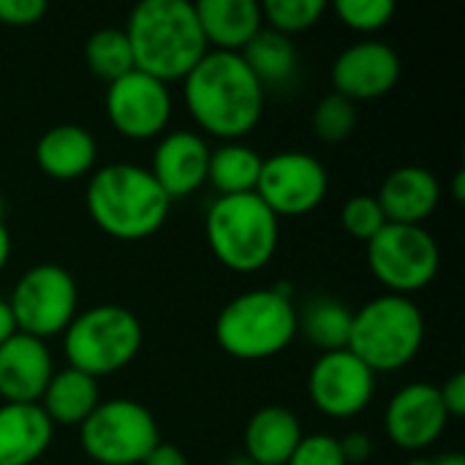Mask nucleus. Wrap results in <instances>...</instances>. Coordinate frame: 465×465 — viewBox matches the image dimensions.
<instances>
[{
    "label": "nucleus",
    "instance_id": "f257e3e1",
    "mask_svg": "<svg viewBox=\"0 0 465 465\" xmlns=\"http://www.w3.org/2000/svg\"><path fill=\"white\" fill-rule=\"evenodd\" d=\"M193 123L223 142H242L264 114L267 90L245 60L232 52H207L183 79Z\"/></svg>",
    "mask_w": 465,
    "mask_h": 465
},
{
    "label": "nucleus",
    "instance_id": "f03ea898",
    "mask_svg": "<svg viewBox=\"0 0 465 465\" xmlns=\"http://www.w3.org/2000/svg\"><path fill=\"white\" fill-rule=\"evenodd\" d=\"M134 52V68L161 82H183L210 52L196 8L188 0H144L123 27Z\"/></svg>",
    "mask_w": 465,
    "mask_h": 465
},
{
    "label": "nucleus",
    "instance_id": "7ed1b4c3",
    "mask_svg": "<svg viewBox=\"0 0 465 465\" xmlns=\"http://www.w3.org/2000/svg\"><path fill=\"white\" fill-rule=\"evenodd\" d=\"M84 204L104 234L136 242L153 237L166 223L172 199L150 169L136 163H106L90 174Z\"/></svg>",
    "mask_w": 465,
    "mask_h": 465
},
{
    "label": "nucleus",
    "instance_id": "20e7f679",
    "mask_svg": "<svg viewBox=\"0 0 465 465\" xmlns=\"http://www.w3.org/2000/svg\"><path fill=\"white\" fill-rule=\"evenodd\" d=\"M297 338L294 289L275 283L270 289H251L229 300L215 319V341L223 354L242 362H262L278 357Z\"/></svg>",
    "mask_w": 465,
    "mask_h": 465
},
{
    "label": "nucleus",
    "instance_id": "39448f33",
    "mask_svg": "<svg viewBox=\"0 0 465 465\" xmlns=\"http://www.w3.org/2000/svg\"><path fill=\"white\" fill-rule=\"evenodd\" d=\"M213 256L232 272L253 275L264 270L281 242V218L256 196H218L204 218Z\"/></svg>",
    "mask_w": 465,
    "mask_h": 465
},
{
    "label": "nucleus",
    "instance_id": "423d86ee",
    "mask_svg": "<svg viewBox=\"0 0 465 465\" xmlns=\"http://www.w3.org/2000/svg\"><path fill=\"white\" fill-rule=\"evenodd\" d=\"M425 343V316L411 297L379 294L351 319L349 351L376 376L395 373L417 360Z\"/></svg>",
    "mask_w": 465,
    "mask_h": 465
},
{
    "label": "nucleus",
    "instance_id": "0eeeda50",
    "mask_svg": "<svg viewBox=\"0 0 465 465\" xmlns=\"http://www.w3.org/2000/svg\"><path fill=\"white\" fill-rule=\"evenodd\" d=\"M144 332L134 311L123 305H95L74 316L63 332V354L68 368L93 376L95 381L128 368L139 349Z\"/></svg>",
    "mask_w": 465,
    "mask_h": 465
},
{
    "label": "nucleus",
    "instance_id": "6e6552de",
    "mask_svg": "<svg viewBox=\"0 0 465 465\" xmlns=\"http://www.w3.org/2000/svg\"><path fill=\"white\" fill-rule=\"evenodd\" d=\"M82 452L98 465H142L161 444V428L147 406L131 398L101 401L79 425Z\"/></svg>",
    "mask_w": 465,
    "mask_h": 465
},
{
    "label": "nucleus",
    "instance_id": "1a4fd4ad",
    "mask_svg": "<svg viewBox=\"0 0 465 465\" xmlns=\"http://www.w3.org/2000/svg\"><path fill=\"white\" fill-rule=\"evenodd\" d=\"M368 245V267L387 294L411 297L428 289L441 267L436 237L425 226L387 223Z\"/></svg>",
    "mask_w": 465,
    "mask_h": 465
},
{
    "label": "nucleus",
    "instance_id": "9d476101",
    "mask_svg": "<svg viewBox=\"0 0 465 465\" xmlns=\"http://www.w3.org/2000/svg\"><path fill=\"white\" fill-rule=\"evenodd\" d=\"M8 305L16 332L46 341L63 335L79 313V289L65 267L44 262L22 272L11 289Z\"/></svg>",
    "mask_w": 465,
    "mask_h": 465
},
{
    "label": "nucleus",
    "instance_id": "9b49d317",
    "mask_svg": "<svg viewBox=\"0 0 465 465\" xmlns=\"http://www.w3.org/2000/svg\"><path fill=\"white\" fill-rule=\"evenodd\" d=\"M330 191L324 163L302 150H283L262 161L256 196L278 218H302L322 207Z\"/></svg>",
    "mask_w": 465,
    "mask_h": 465
},
{
    "label": "nucleus",
    "instance_id": "f8f14e48",
    "mask_svg": "<svg viewBox=\"0 0 465 465\" xmlns=\"http://www.w3.org/2000/svg\"><path fill=\"white\" fill-rule=\"evenodd\" d=\"M104 109L120 136L147 142L166 131L174 101L166 82L134 68L131 74L106 84Z\"/></svg>",
    "mask_w": 465,
    "mask_h": 465
},
{
    "label": "nucleus",
    "instance_id": "ddd939ff",
    "mask_svg": "<svg viewBox=\"0 0 465 465\" xmlns=\"http://www.w3.org/2000/svg\"><path fill=\"white\" fill-rule=\"evenodd\" d=\"M311 403L330 420H354L376 395V373L349 349L322 354L308 373Z\"/></svg>",
    "mask_w": 465,
    "mask_h": 465
},
{
    "label": "nucleus",
    "instance_id": "4468645a",
    "mask_svg": "<svg viewBox=\"0 0 465 465\" xmlns=\"http://www.w3.org/2000/svg\"><path fill=\"white\" fill-rule=\"evenodd\" d=\"M450 425V417L441 403L436 384L411 381L401 387L384 411L387 439L406 452H422L433 447Z\"/></svg>",
    "mask_w": 465,
    "mask_h": 465
},
{
    "label": "nucleus",
    "instance_id": "2eb2a0df",
    "mask_svg": "<svg viewBox=\"0 0 465 465\" xmlns=\"http://www.w3.org/2000/svg\"><path fill=\"white\" fill-rule=\"evenodd\" d=\"M403 63L401 54L376 38H365L360 44L346 46L332 63V93L360 104L376 101L395 90L401 82Z\"/></svg>",
    "mask_w": 465,
    "mask_h": 465
},
{
    "label": "nucleus",
    "instance_id": "dca6fc26",
    "mask_svg": "<svg viewBox=\"0 0 465 465\" xmlns=\"http://www.w3.org/2000/svg\"><path fill=\"white\" fill-rule=\"evenodd\" d=\"M210 144L196 131H169L158 139L153 150L150 174L163 188V193L174 199H185L196 193L207 183Z\"/></svg>",
    "mask_w": 465,
    "mask_h": 465
},
{
    "label": "nucleus",
    "instance_id": "f3484780",
    "mask_svg": "<svg viewBox=\"0 0 465 465\" xmlns=\"http://www.w3.org/2000/svg\"><path fill=\"white\" fill-rule=\"evenodd\" d=\"M52 376L54 365L46 341L16 332L0 346L3 403H38Z\"/></svg>",
    "mask_w": 465,
    "mask_h": 465
},
{
    "label": "nucleus",
    "instance_id": "a211bd4d",
    "mask_svg": "<svg viewBox=\"0 0 465 465\" xmlns=\"http://www.w3.org/2000/svg\"><path fill=\"white\" fill-rule=\"evenodd\" d=\"M376 202L387 223L422 226L441 202V183L425 166H398L384 177Z\"/></svg>",
    "mask_w": 465,
    "mask_h": 465
},
{
    "label": "nucleus",
    "instance_id": "6ab92c4d",
    "mask_svg": "<svg viewBox=\"0 0 465 465\" xmlns=\"http://www.w3.org/2000/svg\"><path fill=\"white\" fill-rule=\"evenodd\" d=\"M98 142L76 123H60L41 134L35 142V163L49 180L71 183L95 169Z\"/></svg>",
    "mask_w": 465,
    "mask_h": 465
},
{
    "label": "nucleus",
    "instance_id": "aec40b11",
    "mask_svg": "<svg viewBox=\"0 0 465 465\" xmlns=\"http://www.w3.org/2000/svg\"><path fill=\"white\" fill-rule=\"evenodd\" d=\"M193 8L210 52L240 54L264 27L262 3L256 0H199Z\"/></svg>",
    "mask_w": 465,
    "mask_h": 465
},
{
    "label": "nucleus",
    "instance_id": "412c9836",
    "mask_svg": "<svg viewBox=\"0 0 465 465\" xmlns=\"http://www.w3.org/2000/svg\"><path fill=\"white\" fill-rule=\"evenodd\" d=\"M54 439V425L38 403L0 406V465H33Z\"/></svg>",
    "mask_w": 465,
    "mask_h": 465
},
{
    "label": "nucleus",
    "instance_id": "4be33fe9",
    "mask_svg": "<svg viewBox=\"0 0 465 465\" xmlns=\"http://www.w3.org/2000/svg\"><path fill=\"white\" fill-rule=\"evenodd\" d=\"M302 425L286 406H264L245 425V458L253 465H286L302 441Z\"/></svg>",
    "mask_w": 465,
    "mask_h": 465
},
{
    "label": "nucleus",
    "instance_id": "5701e85b",
    "mask_svg": "<svg viewBox=\"0 0 465 465\" xmlns=\"http://www.w3.org/2000/svg\"><path fill=\"white\" fill-rule=\"evenodd\" d=\"M98 403H101L98 381L74 368L54 371L38 401V406L44 409L52 425H68V428L71 425L79 428L95 411Z\"/></svg>",
    "mask_w": 465,
    "mask_h": 465
},
{
    "label": "nucleus",
    "instance_id": "b1692460",
    "mask_svg": "<svg viewBox=\"0 0 465 465\" xmlns=\"http://www.w3.org/2000/svg\"><path fill=\"white\" fill-rule=\"evenodd\" d=\"M262 155L245 142H223L210 150L207 183L218 191V196H240L256 193V183L262 174Z\"/></svg>",
    "mask_w": 465,
    "mask_h": 465
},
{
    "label": "nucleus",
    "instance_id": "393cba45",
    "mask_svg": "<svg viewBox=\"0 0 465 465\" xmlns=\"http://www.w3.org/2000/svg\"><path fill=\"white\" fill-rule=\"evenodd\" d=\"M240 57L245 60V65L251 68V74L259 79V84L267 87H283L286 82H292V76L297 74L300 65V54L297 46L292 44V38L262 27L251 44L240 52Z\"/></svg>",
    "mask_w": 465,
    "mask_h": 465
},
{
    "label": "nucleus",
    "instance_id": "a878e982",
    "mask_svg": "<svg viewBox=\"0 0 465 465\" xmlns=\"http://www.w3.org/2000/svg\"><path fill=\"white\" fill-rule=\"evenodd\" d=\"M351 319L354 311L335 297H316L311 300L302 313L297 311V335L302 332L322 354L349 349L351 338Z\"/></svg>",
    "mask_w": 465,
    "mask_h": 465
},
{
    "label": "nucleus",
    "instance_id": "bb28decb",
    "mask_svg": "<svg viewBox=\"0 0 465 465\" xmlns=\"http://www.w3.org/2000/svg\"><path fill=\"white\" fill-rule=\"evenodd\" d=\"M84 65L106 84L134 71V52L123 27H101L84 44Z\"/></svg>",
    "mask_w": 465,
    "mask_h": 465
},
{
    "label": "nucleus",
    "instance_id": "cd10ccee",
    "mask_svg": "<svg viewBox=\"0 0 465 465\" xmlns=\"http://www.w3.org/2000/svg\"><path fill=\"white\" fill-rule=\"evenodd\" d=\"M327 8V0H267L262 3V19L264 27L292 38L316 27Z\"/></svg>",
    "mask_w": 465,
    "mask_h": 465
},
{
    "label": "nucleus",
    "instance_id": "c85d7f7f",
    "mask_svg": "<svg viewBox=\"0 0 465 465\" xmlns=\"http://www.w3.org/2000/svg\"><path fill=\"white\" fill-rule=\"evenodd\" d=\"M354 128H357V104L354 101H349L338 93H330L316 104L313 131L322 142L338 144V142L349 139Z\"/></svg>",
    "mask_w": 465,
    "mask_h": 465
},
{
    "label": "nucleus",
    "instance_id": "c756f323",
    "mask_svg": "<svg viewBox=\"0 0 465 465\" xmlns=\"http://www.w3.org/2000/svg\"><path fill=\"white\" fill-rule=\"evenodd\" d=\"M335 16L354 33H379L384 30L395 16L392 0H338Z\"/></svg>",
    "mask_w": 465,
    "mask_h": 465
},
{
    "label": "nucleus",
    "instance_id": "7c9ffc66",
    "mask_svg": "<svg viewBox=\"0 0 465 465\" xmlns=\"http://www.w3.org/2000/svg\"><path fill=\"white\" fill-rule=\"evenodd\" d=\"M341 223L343 229L354 237V240H373L384 226H387V218L376 202V196L371 193H360V196H351L343 210H341Z\"/></svg>",
    "mask_w": 465,
    "mask_h": 465
},
{
    "label": "nucleus",
    "instance_id": "2f4dec72",
    "mask_svg": "<svg viewBox=\"0 0 465 465\" xmlns=\"http://www.w3.org/2000/svg\"><path fill=\"white\" fill-rule=\"evenodd\" d=\"M286 465H346V460L341 452V441L335 436L313 433V436H302V441L297 444L294 455Z\"/></svg>",
    "mask_w": 465,
    "mask_h": 465
},
{
    "label": "nucleus",
    "instance_id": "473e14b6",
    "mask_svg": "<svg viewBox=\"0 0 465 465\" xmlns=\"http://www.w3.org/2000/svg\"><path fill=\"white\" fill-rule=\"evenodd\" d=\"M46 16L44 0H0V25L33 27Z\"/></svg>",
    "mask_w": 465,
    "mask_h": 465
},
{
    "label": "nucleus",
    "instance_id": "72a5a7b5",
    "mask_svg": "<svg viewBox=\"0 0 465 465\" xmlns=\"http://www.w3.org/2000/svg\"><path fill=\"white\" fill-rule=\"evenodd\" d=\"M441 392V403L450 420H463L465 417V376L463 373H452L444 387H439Z\"/></svg>",
    "mask_w": 465,
    "mask_h": 465
},
{
    "label": "nucleus",
    "instance_id": "f704fd0d",
    "mask_svg": "<svg viewBox=\"0 0 465 465\" xmlns=\"http://www.w3.org/2000/svg\"><path fill=\"white\" fill-rule=\"evenodd\" d=\"M338 441H341V452H343L346 465H362L373 458V439L362 430H354Z\"/></svg>",
    "mask_w": 465,
    "mask_h": 465
},
{
    "label": "nucleus",
    "instance_id": "c9c22d12",
    "mask_svg": "<svg viewBox=\"0 0 465 465\" xmlns=\"http://www.w3.org/2000/svg\"><path fill=\"white\" fill-rule=\"evenodd\" d=\"M142 465H191L188 463V458L183 455V450H177L174 444H158L147 458H144V463Z\"/></svg>",
    "mask_w": 465,
    "mask_h": 465
},
{
    "label": "nucleus",
    "instance_id": "e433bc0d",
    "mask_svg": "<svg viewBox=\"0 0 465 465\" xmlns=\"http://www.w3.org/2000/svg\"><path fill=\"white\" fill-rule=\"evenodd\" d=\"M11 335H16V322H14V313H11L8 300L0 297V346H3Z\"/></svg>",
    "mask_w": 465,
    "mask_h": 465
},
{
    "label": "nucleus",
    "instance_id": "4c0bfd02",
    "mask_svg": "<svg viewBox=\"0 0 465 465\" xmlns=\"http://www.w3.org/2000/svg\"><path fill=\"white\" fill-rule=\"evenodd\" d=\"M8 259H11V232H8L5 221L0 218V272L5 270Z\"/></svg>",
    "mask_w": 465,
    "mask_h": 465
},
{
    "label": "nucleus",
    "instance_id": "58836bf2",
    "mask_svg": "<svg viewBox=\"0 0 465 465\" xmlns=\"http://www.w3.org/2000/svg\"><path fill=\"white\" fill-rule=\"evenodd\" d=\"M433 465H465V458L460 452H444L433 460Z\"/></svg>",
    "mask_w": 465,
    "mask_h": 465
},
{
    "label": "nucleus",
    "instance_id": "ea45409f",
    "mask_svg": "<svg viewBox=\"0 0 465 465\" xmlns=\"http://www.w3.org/2000/svg\"><path fill=\"white\" fill-rule=\"evenodd\" d=\"M463 180H465V174H463V172H458V174H455V183H452V196H455L458 202H460V199L465 196Z\"/></svg>",
    "mask_w": 465,
    "mask_h": 465
},
{
    "label": "nucleus",
    "instance_id": "a19ab883",
    "mask_svg": "<svg viewBox=\"0 0 465 465\" xmlns=\"http://www.w3.org/2000/svg\"><path fill=\"white\" fill-rule=\"evenodd\" d=\"M226 465H253V463H251V460H248L245 455H234V458H232V460H229Z\"/></svg>",
    "mask_w": 465,
    "mask_h": 465
},
{
    "label": "nucleus",
    "instance_id": "79ce46f5",
    "mask_svg": "<svg viewBox=\"0 0 465 465\" xmlns=\"http://www.w3.org/2000/svg\"><path fill=\"white\" fill-rule=\"evenodd\" d=\"M406 465H433V460L430 458H414V460H409Z\"/></svg>",
    "mask_w": 465,
    "mask_h": 465
},
{
    "label": "nucleus",
    "instance_id": "37998d69",
    "mask_svg": "<svg viewBox=\"0 0 465 465\" xmlns=\"http://www.w3.org/2000/svg\"><path fill=\"white\" fill-rule=\"evenodd\" d=\"M5 215V202H3V196H0V218Z\"/></svg>",
    "mask_w": 465,
    "mask_h": 465
}]
</instances>
